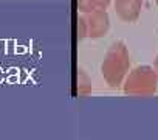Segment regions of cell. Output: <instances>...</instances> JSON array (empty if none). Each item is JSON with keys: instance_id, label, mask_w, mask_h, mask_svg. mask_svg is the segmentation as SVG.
<instances>
[{"instance_id": "cell-1", "label": "cell", "mask_w": 158, "mask_h": 140, "mask_svg": "<svg viewBox=\"0 0 158 140\" xmlns=\"http://www.w3.org/2000/svg\"><path fill=\"white\" fill-rule=\"evenodd\" d=\"M129 67H130V59H129V51L124 42L118 41L115 42L110 50L106 55V59L102 62V75L106 81L115 87L123 83L126 75L129 73Z\"/></svg>"}, {"instance_id": "cell-2", "label": "cell", "mask_w": 158, "mask_h": 140, "mask_svg": "<svg viewBox=\"0 0 158 140\" xmlns=\"http://www.w3.org/2000/svg\"><path fill=\"white\" fill-rule=\"evenodd\" d=\"M158 90V73L152 65H138L127 75L124 92L135 97H149Z\"/></svg>"}, {"instance_id": "cell-3", "label": "cell", "mask_w": 158, "mask_h": 140, "mask_svg": "<svg viewBox=\"0 0 158 140\" xmlns=\"http://www.w3.org/2000/svg\"><path fill=\"white\" fill-rule=\"evenodd\" d=\"M79 25H81V37L90 36V37H101L107 33L109 30V16L104 10L92 11L87 13L85 17L79 19Z\"/></svg>"}, {"instance_id": "cell-4", "label": "cell", "mask_w": 158, "mask_h": 140, "mask_svg": "<svg viewBox=\"0 0 158 140\" xmlns=\"http://www.w3.org/2000/svg\"><path fill=\"white\" fill-rule=\"evenodd\" d=\"M141 5L143 0H116V11L119 17L126 22H133L138 19L141 13Z\"/></svg>"}, {"instance_id": "cell-5", "label": "cell", "mask_w": 158, "mask_h": 140, "mask_svg": "<svg viewBox=\"0 0 158 140\" xmlns=\"http://www.w3.org/2000/svg\"><path fill=\"white\" fill-rule=\"evenodd\" d=\"M110 0H79V11L92 13L98 10H106Z\"/></svg>"}, {"instance_id": "cell-6", "label": "cell", "mask_w": 158, "mask_h": 140, "mask_svg": "<svg viewBox=\"0 0 158 140\" xmlns=\"http://www.w3.org/2000/svg\"><path fill=\"white\" fill-rule=\"evenodd\" d=\"M6 83H8V84H16V83H19L17 75H10V77L6 78Z\"/></svg>"}, {"instance_id": "cell-7", "label": "cell", "mask_w": 158, "mask_h": 140, "mask_svg": "<svg viewBox=\"0 0 158 140\" xmlns=\"http://www.w3.org/2000/svg\"><path fill=\"white\" fill-rule=\"evenodd\" d=\"M14 51H16L17 55H22V53H25V51H27V48H25L23 45H19V47H16V48H14Z\"/></svg>"}, {"instance_id": "cell-8", "label": "cell", "mask_w": 158, "mask_h": 140, "mask_svg": "<svg viewBox=\"0 0 158 140\" xmlns=\"http://www.w3.org/2000/svg\"><path fill=\"white\" fill-rule=\"evenodd\" d=\"M17 72H19V70H17L16 67H11V68L8 70V73H10V75H17Z\"/></svg>"}, {"instance_id": "cell-9", "label": "cell", "mask_w": 158, "mask_h": 140, "mask_svg": "<svg viewBox=\"0 0 158 140\" xmlns=\"http://www.w3.org/2000/svg\"><path fill=\"white\" fill-rule=\"evenodd\" d=\"M153 68L156 70V73H158V55H156V58H155V61H153Z\"/></svg>"}, {"instance_id": "cell-10", "label": "cell", "mask_w": 158, "mask_h": 140, "mask_svg": "<svg viewBox=\"0 0 158 140\" xmlns=\"http://www.w3.org/2000/svg\"><path fill=\"white\" fill-rule=\"evenodd\" d=\"M3 80H5V72H3V68H0V83Z\"/></svg>"}, {"instance_id": "cell-11", "label": "cell", "mask_w": 158, "mask_h": 140, "mask_svg": "<svg viewBox=\"0 0 158 140\" xmlns=\"http://www.w3.org/2000/svg\"><path fill=\"white\" fill-rule=\"evenodd\" d=\"M155 2H156V5H158V0H155Z\"/></svg>"}]
</instances>
